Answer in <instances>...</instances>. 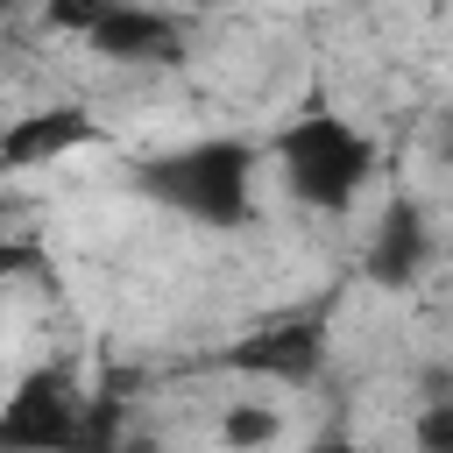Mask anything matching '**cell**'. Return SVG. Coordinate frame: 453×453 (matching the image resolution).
<instances>
[{"label":"cell","mask_w":453,"mask_h":453,"mask_svg":"<svg viewBox=\"0 0 453 453\" xmlns=\"http://www.w3.org/2000/svg\"><path fill=\"white\" fill-rule=\"evenodd\" d=\"M269 156H276L290 198L311 205V212H326V219L354 212V198L375 184V163H382V156H375V134L354 127L333 99H304V106L276 127Z\"/></svg>","instance_id":"6da1fadb"},{"label":"cell","mask_w":453,"mask_h":453,"mask_svg":"<svg viewBox=\"0 0 453 453\" xmlns=\"http://www.w3.org/2000/svg\"><path fill=\"white\" fill-rule=\"evenodd\" d=\"M255 142L241 134H205V142H184V149H163L134 170V191L184 212L191 226H212V234H234L255 219Z\"/></svg>","instance_id":"7a4b0ae2"},{"label":"cell","mask_w":453,"mask_h":453,"mask_svg":"<svg viewBox=\"0 0 453 453\" xmlns=\"http://www.w3.org/2000/svg\"><path fill=\"white\" fill-rule=\"evenodd\" d=\"M219 368L226 375H248V382H276V389L319 382V368H326V304H304V311H283V319L248 326L241 340L219 347Z\"/></svg>","instance_id":"3957f363"},{"label":"cell","mask_w":453,"mask_h":453,"mask_svg":"<svg viewBox=\"0 0 453 453\" xmlns=\"http://www.w3.org/2000/svg\"><path fill=\"white\" fill-rule=\"evenodd\" d=\"M0 446H35V453L85 446V389L64 361H42L14 382V396L0 403Z\"/></svg>","instance_id":"277c9868"},{"label":"cell","mask_w":453,"mask_h":453,"mask_svg":"<svg viewBox=\"0 0 453 453\" xmlns=\"http://www.w3.org/2000/svg\"><path fill=\"white\" fill-rule=\"evenodd\" d=\"M85 42H92V57H113V64H184L191 14H170L149 0H113Z\"/></svg>","instance_id":"5b68a950"},{"label":"cell","mask_w":453,"mask_h":453,"mask_svg":"<svg viewBox=\"0 0 453 453\" xmlns=\"http://www.w3.org/2000/svg\"><path fill=\"white\" fill-rule=\"evenodd\" d=\"M92 142H99L92 106H78V99L28 106V113L0 120V170H42V163H64V156H78Z\"/></svg>","instance_id":"8992f818"},{"label":"cell","mask_w":453,"mask_h":453,"mask_svg":"<svg viewBox=\"0 0 453 453\" xmlns=\"http://www.w3.org/2000/svg\"><path fill=\"white\" fill-rule=\"evenodd\" d=\"M425 262H432V219H425V205H418V198H389L382 219H375V241H368V255H361L368 283L411 290V283L425 276Z\"/></svg>","instance_id":"52a82bcc"},{"label":"cell","mask_w":453,"mask_h":453,"mask_svg":"<svg viewBox=\"0 0 453 453\" xmlns=\"http://www.w3.org/2000/svg\"><path fill=\"white\" fill-rule=\"evenodd\" d=\"M106 7H113V0H42V28H57V35H92Z\"/></svg>","instance_id":"ba28073f"},{"label":"cell","mask_w":453,"mask_h":453,"mask_svg":"<svg viewBox=\"0 0 453 453\" xmlns=\"http://www.w3.org/2000/svg\"><path fill=\"white\" fill-rule=\"evenodd\" d=\"M418 446H432V453H453V396H439L432 411H418Z\"/></svg>","instance_id":"9c48e42d"},{"label":"cell","mask_w":453,"mask_h":453,"mask_svg":"<svg viewBox=\"0 0 453 453\" xmlns=\"http://www.w3.org/2000/svg\"><path fill=\"white\" fill-rule=\"evenodd\" d=\"M219 432H226L234 446H248V439H269V432H276V418H269V411H226V425H219Z\"/></svg>","instance_id":"30bf717a"},{"label":"cell","mask_w":453,"mask_h":453,"mask_svg":"<svg viewBox=\"0 0 453 453\" xmlns=\"http://www.w3.org/2000/svg\"><path fill=\"white\" fill-rule=\"evenodd\" d=\"M7 14H14V0H0V28H7Z\"/></svg>","instance_id":"8fae6325"}]
</instances>
